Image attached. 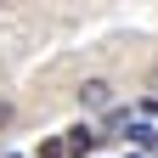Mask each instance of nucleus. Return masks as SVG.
<instances>
[{"label":"nucleus","mask_w":158,"mask_h":158,"mask_svg":"<svg viewBox=\"0 0 158 158\" xmlns=\"http://www.w3.org/2000/svg\"><path fill=\"white\" fill-rule=\"evenodd\" d=\"M107 102H113V85H107V79H85V85H79V107H85V113L107 107Z\"/></svg>","instance_id":"obj_2"},{"label":"nucleus","mask_w":158,"mask_h":158,"mask_svg":"<svg viewBox=\"0 0 158 158\" xmlns=\"http://www.w3.org/2000/svg\"><path fill=\"white\" fill-rule=\"evenodd\" d=\"M0 6H6V0H0Z\"/></svg>","instance_id":"obj_4"},{"label":"nucleus","mask_w":158,"mask_h":158,"mask_svg":"<svg viewBox=\"0 0 158 158\" xmlns=\"http://www.w3.org/2000/svg\"><path fill=\"white\" fill-rule=\"evenodd\" d=\"M11 124V102H0V130H6Z\"/></svg>","instance_id":"obj_3"},{"label":"nucleus","mask_w":158,"mask_h":158,"mask_svg":"<svg viewBox=\"0 0 158 158\" xmlns=\"http://www.w3.org/2000/svg\"><path fill=\"white\" fill-rule=\"evenodd\" d=\"M62 147H68V158H90L96 147H102V135H96L90 124H73V130L62 135Z\"/></svg>","instance_id":"obj_1"}]
</instances>
